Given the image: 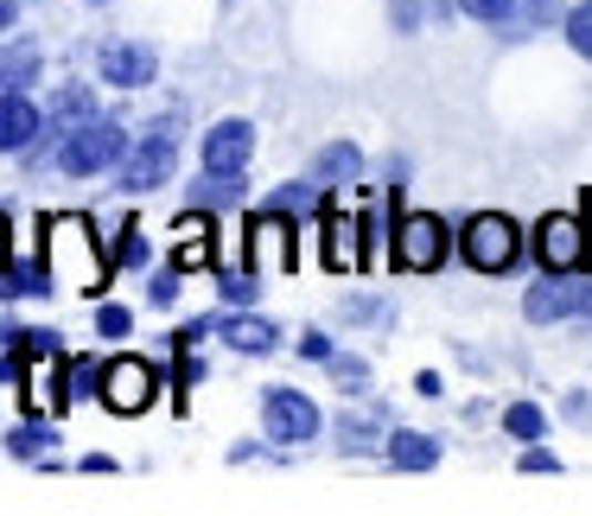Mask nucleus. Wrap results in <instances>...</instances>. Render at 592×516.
Returning <instances> with one entry per match:
<instances>
[{
  "label": "nucleus",
  "instance_id": "obj_1",
  "mask_svg": "<svg viewBox=\"0 0 592 516\" xmlns=\"http://www.w3.org/2000/svg\"><path fill=\"white\" fill-rule=\"evenodd\" d=\"M39 256H45V268L58 275V287L90 293V300L108 293L115 256L103 249V236H96V224H90L83 210H45V217H39Z\"/></svg>",
  "mask_w": 592,
  "mask_h": 516
},
{
  "label": "nucleus",
  "instance_id": "obj_2",
  "mask_svg": "<svg viewBox=\"0 0 592 516\" xmlns=\"http://www.w3.org/2000/svg\"><path fill=\"white\" fill-rule=\"evenodd\" d=\"M134 134L115 122V115H96V122H83L77 134H64L58 141V173H71V179H96V173H115L122 159H128Z\"/></svg>",
  "mask_w": 592,
  "mask_h": 516
},
{
  "label": "nucleus",
  "instance_id": "obj_3",
  "mask_svg": "<svg viewBox=\"0 0 592 516\" xmlns=\"http://www.w3.org/2000/svg\"><path fill=\"white\" fill-rule=\"evenodd\" d=\"M459 256L478 275H510L516 261H522V224L503 217V210H471L459 230Z\"/></svg>",
  "mask_w": 592,
  "mask_h": 516
},
{
  "label": "nucleus",
  "instance_id": "obj_4",
  "mask_svg": "<svg viewBox=\"0 0 592 516\" xmlns=\"http://www.w3.org/2000/svg\"><path fill=\"white\" fill-rule=\"evenodd\" d=\"M173 166H179V115L154 122V128L134 141L128 159L115 166V185L122 192H159V185L173 179Z\"/></svg>",
  "mask_w": 592,
  "mask_h": 516
},
{
  "label": "nucleus",
  "instance_id": "obj_5",
  "mask_svg": "<svg viewBox=\"0 0 592 516\" xmlns=\"http://www.w3.org/2000/svg\"><path fill=\"white\" fill-rule=\"evenodd\" d=\"M261 427H268L274 446H307V440H319L325 414H319V402H312L307 389L268 383V389H261Z\"/></svg>",
  "mask_w": 592,
  "mask_h": 516
},
{
  "label": "nucleus",
  "instance_id": "obj_6",
  "mask_svg": "<svg viewBox=\"0 0 592 516\" xmlns=\"http://www.w3.org/2000/svg\"><path fill=\"white\" fill-rule=\"evenodd\" d=\"M159 402V363L154 358H134V351H122V358L103 363V409L108 414H147Z\"/></svg>",
  "mask_w": 592,
  "mask_h": 516
},
{
  "label": "nucleus",
  "instance_id": "obj_7",
  "mask_svg": "<svg viewBox=\"0 0 592 516\" xmlns=\"http://www.w3.org/2000/svg\"><path fill=\"white\" fill-rule=\"evenodd\" d=\"M453 242L459 236L446 230L434 210H402L395 217V268H408V275H434L439 261L453 256Z\"/></svg>",
  "mask_w": 592,
  "mask_h": 516
},
{
  "label": "nucleus",
  "instance_id": "obj_8",
  "mask_svg": "<svg viewBox=\"0 0 592 516\" xmlns=\"http://www.w3.org/2000/svg\"><path fill=\"white\" fill-rule=\"evenodd\" d=\"M592 307V281L573 268V275H541L529 293H522V319L529 326H561V319H580Z\"/></svg>",
  "mask_w": 592,
  "mask_h": 516
},
{
  "label": "nucleus",
  "instance_id": "obj_9",
  "mask_svg": "<svg viewBox=\"0 0 592 516\" xmlns=\"http://www.w3.org/2000/svg\"><path fill=\"white\" fill-rule=\"evenodd\" d=\"M536 261L541 275H573V268H586V224L573 217V210H548L536 224Z\"/></svg>",
  "mask_w": 592,
  "mask_h": 516
},
{
  "label": "nucleus",
  "instance_id": "obj_10",
  "mask_svg": "<svg viewBox=\"0 0 592 516\" xmlns=\"http://www.w3.org/2000/svg\"><path fill=\"white\" fill-rule=\"evenodd\" d=\"M249 159H256V122L230 115L198 134V173H242Z\"/></svg>",
  "mask_w": 592,
  "mask_h": 516
},
{
  "label": "nucleus",
  "instance_id": "obj_11",
  "mask_svg": "<svg viewBox=\"0 0 592 516\" xmlns=\"http://www.w3.org/2000/svg\"><path fill=\"white\" fill-rule=\"evenodd\" d=\"M96 78L108 90H147L159 78V52L147 39H108L103 52H96Z\"/></svg>",
  "mask_w": 592,
  "mask_h": 516
},
{
  "label": "nucleus",
  "instance_id": "obj_12",
  "mask_svg": "<svg viewBox=\"0 0 592 516\" xmlns=\"http://www.w3.org/2000/svg\"><path fill=\"white\" fill-rule=\"evenodd\" d=\"M293 217L287 210H268L261 205V217H249V268H293Z\"/></svg>",
  "mask_w": 592,
  "mask_h": 516
},
{
  "label": "nucleus",
  "instance_id": "obj_13",
  "mask_svg": "<svg viewBox=\"0 0 592 516\" xmlns=\"http://www.w3.org/2000/svg\"><path fill=\"white\" fill-rule=\"evenodd\" d=\"M45 134V109L27 90H0V154H32Z\"/></svg>",
  "mask_w": 592,
  "mask_h": 516
},
{
  "label": "nucleus",
  "instance_id": "obj_14",
  "mask_svg": "<svg viewBox=\"0 0 592 516\" xmlns=\"http://www.w3.org/2000/svg\"><path fill=\"white\" fill-rule=\"evenodd\" d=\"M96 115H103V96H96L90 83H58L52 109H45V134L64 141V134H77L83 122H96Z\"/></svg>",
  "mask_w": 592,
  "mask_h": 516
},
{
  "label": "nucleus",
  "instance_id": "obj_15",
  "mask_svg": "<svg viewBox=\"0 0 592 516\" xmlns=\"http://www.w3.org/2000/svg\"><path fill=\"white\" fill-rule=\"evenodd\" d=\"M173 261H179L185 275H205V268H217V242H210V210L198 217V210H185L179 224H173Z\"/></svg>",
  "mask_w": 592,
  "mask_h": 516
},
{
  "label": "nucleus",
  "instance_id": "obj_16",
  "mask_svg": "<svg viewBox=\"0 0 592 516\" xmlns=\"http://www.w3.org/2000/svg\"><path fill=\"white\" fill-rule=\"evenodd\" d=\"M217 332L230 338L236 351H249V358H268V351L281 344V326H274V319H256V312H217Z\"/></svg>",
  "mask_w": 592,
  "mask_h": 516
},
{
  "label": "nucleus",
  "instance_id": "obj_17",
  "mask_svg": "<svg viewBox=\"0 0 592 516\" xmlns=\"http://www.w3.org/2000/svg\"><path fill=\"white\" fill-rule=\"evenodd\" d=\"M52 287H58V275L45 268V256H32V261L13 256L0 268V300H45Z\"/></svg>",
  "mask_w": 592,
  "mask_h": 516
},
{
  "label": "nucleus",
  "instance_id": "obj_18",
  "mask_svg": "<svg viewBox=\"0 0 592 516\" xmlns=\"http://www.w3.org/2000/svg\"><path fill=\"white\" fill-rule=\"evenodd\" d=\"M325 268H337V275H351V268H363L370 261V242H363V224L357 217H325Z\"/></svg>",
  "mask_w": 592,
  "mask_h": 516
},
{
  "label": "nucleus",
  "instance_id": "obj_19",
  "mask_svg": "<svg viewBox=\"0 0 592 516\" xmlns=\"http://www.w3.org/2000/svg\"><path fill=\"white\" fill-rule=\"evenodd\" d=\"M45 71V52L32 39H0V90H27Z\"/></svg>",
  "mask_w": 592,
  "mask_h": 516
},
{
  "label": "nucleus",
  "instance_id": "obj_20",
  "mask_svg": "<svg viewBox=\"0 0 592 516\" xmlns=\"http://www.w3.org/2000/svg\"><path fill=\"white\" fill-rule=\"evenodd\" d=\"M312 179H319V185H357L363 179L357 141H332V147H319V154H312Z\"/></svg>",
  "mask_w": 592,
  "mask_h": 516
},
{
  "label": "nucleus",
  "instance_id": "obj_21",
  "mask_svg": "<svg viewBox=\"0 0 592 516\" xmlns=\"http://www.w3.org/2000/svg\"><path fill=\"white\" fill-rule=\"evenodd\" d=\"M388 465H395V472H434V465H439V440L434 434H414V427H395V434H388Z\"/></svg>",
  "mask_w": 592,
  "mask_h": 516
},
{
  "label": "nucleus",
  "instance_id": "obj_22",
  "mask_svg": "<svg viewBox=\"0 0 592 516\" xmlns=\"http://www.w3.org/2000/svg\"><path fill=\"white\" fill-rule=\"evenodd\" d=\"M249 198V185H242V173H198V192H191V205L198 210H230Z\"/></svg>",
  "mask_w": 592,
  "mask_h": 516
},
{
  "label": "nucleus",
  "instance_id": "obj_23",
  "mask_svg": "<svg viewBox=\"0 0 592 516\" xmlns=\"http://www.w3.org/2000/svg\"><path fill=\"white\" fill-rule=\"evenodd\" d=\"M45 446H52V421H45V414H32V421H20V427L7 434V453H13V460H39Z\"/></svg>",
  "mask_w": 592,
  "mask_h": 516
},
{
  "label": "nucleus",
  "instance_id": "obj_24",
  "mask_svg": "<svg viewBox=\"0 0 592 516\" xmlns=\"http://www.w3.org/2000/svg\"><path fill=\"white\" fill-rule=\"evenodd\" d=\"M103 363L108 358H71V363H64V376H71V395H77V402H103Z\"/></svg>",
  "mask_w": 592,
  "mask_h": 516
},
{
  "label": "nucleus",
  "instance_id": "obj_25",
  "mask_svg": "<svg viewBox=\"0 0 592 516\" xmlns=\"http://www.w3.org/2000/svg\"><path fill=\"white\" fill-rule=\"evenodd\" d=\"M503 434L510 440H548V414H541L536 402H510V409H503Z\"/></svg>",
  "mask_w": 592,
  "mask_h": 516
},
{
  "label": "nucleus",
  "instance_id": "obj_26",
  "mask_svg": "<svg viewBox=\"0 0 592 516\" xmlns=\"http://www.w3.org/2000/svg\"><path fill=\"white\" fill-rule=\"evenodd\" d=\"M561 32H567V45L592 64V0H580V7H567V20H561Z\"/></svg>",
  "mask_w": 592,
  "mask_h": 516
},
{
  "label": "nucleus",
  "instance_id": "obj_27",
  "mask_svg": "<svg viewBox=\"0 0 592 516\" xmlns=\"http://www.w3.org/2000/svg\"><path fill=\"white\" fill-rule=\"evenodd\" d=\"M217 293H224L230 307H256L261 275H256V268H249V275H230V268H217Z\"/></svg>",
  "mask_w": 592,
  "mask_h": 516
},
{
  "label": "nucleus",
  "instance_id": "obj_28",
  "mask_svg": "<svg viewBox=\"0 0 592 516\" xmlns=\"http://www.w3.org/2000/svg\"><path fill=\"white\" fill-rule=\"evenodd\" d=\"M115 268H147V230L141 224H122V242H115Z\"/></svg>",
  "mask_w": 592,
  "mask_h": 516
},
{
  "label": "nucleus",
  "instance_id": "obj_29",
  "mask_svg": "<svg viewBox=\"0 0 592 516\" xmlns=\"http://www.w3.org/2000/svg\"><path fill=\"white\" fill-rule=\"evenodd\" d=\"M376 434H383L376 414H344V421H337V440H344V446H376Z\"/></svg>",
  "mask_w": 592,
  "mask_h": 516
},
{
  "label": "nucleus",
  "instance_id": "obj_30",
  "mask_svg": "<svg viewBox=\"0 0 592 516\" xmlns=\"http://www.w3.org/2000/svg\"><path fill=\"white\" fill-rule=\"evenodd\" d=\"M128 332H134V312L103 300V307H96V338H128Z\"/></svg>",
  "mask_w": 592,
  "mask_h": 516
},
{
  "label": "nucleus",
  "instance_id": "obj_31",
  "mask_svg": "<svg viewBox=\"0 0 592 516\" xmlns=\"http://www.w3.org/2000/svg\"><path fill=\"white\" fill-rule=\"evenodd\" d=\"M522 0H459V13H471V20H485V27H503Z\"/></svg>",
  "mask_w": 592,
  "mask_h": 516
},
{
  "label": "nucleus",
  "instance_id": "obj_32",
  "mask_svg": "<svg viewBox=\"0 0 592 516\" xmlns=\"http://www.w3.org/2000/svg\"><path fill=\"white\" fill-rule=\"evenodd\" d=\"M179 261H173V268H159V275H147V300H154V307H173V300H179Z\"/></svg>",
  "mask_w": 592,
  "mask_h": 516
},
{
  "label": "nucleus",
  "instance_id": "obj_33",
  "mask_svg": "<svg viewBox=\"0 0 592 516\" xmlns=\"http://www.w3.org/2000/svg\"><path fill=\"white\" fill-rule=\"evenodd\" d=\"M332 376L344 389H357V383H370V363H363V358H332Z\"/></svg>",
  "mask_w": 592,
  "mask_h": 516
},
{
  "label": "nucleus",
  "instance_id": "obj_34",
  "mask_svg": "<svg viewBox=\"0 0 592 516\" xmlns=\"http://www.w3.org/2000/svg\"><path fill=\"white\" fill-rule=\"evenodd\" d=\"M388 20L395 32H420V0H388Z\"/></svg>",
  "mask_w": 592,
  "mask_h": 516
},
{
  "label": "nucleus",
  "instance_id": "obj_35",
  "mask_svg": "<svg viewBox=\"0 0 592 516\" xmlns=\"http://www.w3.org/2000/svg\"><path fill=\"white\" fill-rule=\"evenodd\" d=\"M300 358H312V363H332L337 351H332V338H325V332H307V338H300Z\"/></svg>",
  "mask_w": 592,
  "mask_h": 516
},
{
  "label": "nucleus",
  "instance_id": "obj_36",
  "mask_svg": "<svg viewBox=\"0 0 592 516\" xmlns=\"http://www.w3.org/2000/svg\"><path fill=\"white\" fill-rule=\"evenodd\" d=\"M522 472H561V460L541 453V446H529V453H522Z\"/></svg>",
  "mask_w": 592,
  "mask_h": 516
},
{
  "label": "nucleus",
  "instance_id": "obj_37",
  "mask_svg": "<svg viewBox=\"0 0 592 516\" xmlns=\"http://www.w3.org/2000/svg\"><path fill=\"white\" fill-rule=\"evenodd\" d=\"M20 27V0H0V39Z\"/></svg>",
  "mask_w": 592,
  "mask_h": 516
},
{
  "label": "nucleus",
  "instance_id": "obj_38",
  "mask_svg": "<svg viewBox=\"0 0 592 516\" xmlns=\"http://www.w3.org/2000/svg\"><path fill=\"white\" fill-rule=\"evenodd\" d=\"M376 312H383L376 300H344V319H376Z\"/></svg>",
  "mask_w": 592,
  "mask_h": 516
},
{
  "label": "nucleus",
  "instance_id": "obj_39",
  "mask_svg": "<svg viewBox=\"0 0 592 516\" xmlns=\"http://www.w3.org/2000/svg\"><path fill=\"white\" fill-rule=\"evenodd\" d=\"M13 261V224H7V210H0V268Z\"/></svg>",
  "mask_w": 592,
  "mask_h": 516
},
{
  "label": "nucleus",
  "instance_id": "obj_40",
  "mask_svg": "<svg viewBox=\"0 0 592 516\" xmlns=\"http://www.w3.org/2000/svg\"><path fill=\"white\" fill-rule=\"evenodd\" d=\"M13 338H20V326H13V319H0V351H13Z\"/></svg>",
  "mask_w": 592,
  "mask_h": 516
}]
</instances>
